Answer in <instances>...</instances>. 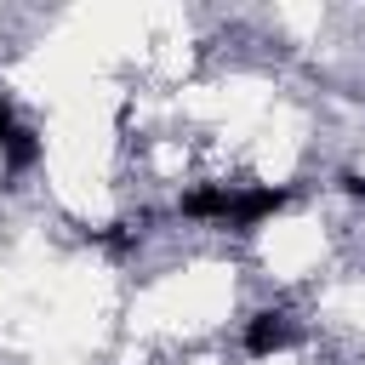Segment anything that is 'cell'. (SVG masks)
<instances>
[{
    "instance_id": "cell-1",
    "label": "cell",
    "mask_w": 365,
    "mask_h": 365,
    "mask_svg": "<svg viewBox=\"0 0 365 365\" xmlns=\"http://www.w3.org/2000/svg\"><path fill=\"white\" fill-rule=\"evenodd\" d=\"M285 188H274V182H240V188H228V217L222 222H234V228H257L262 217H274V211H285Z\"/></svg>"
},
{
    "instance_id": "cell-2",
    "label": "cell",
    "mask_w": 365,
    "mask_h": 365,
    "mask_svg": "<svg viewBox=\"0 0 365 365\" xmlns=\"http://www.w3.org/2000/svg\"><path fill=\"white\" fill-rule=\"evenodd\" d=\"M291 342H297V325H291V314H279V308H262V314L245 325V354H257V359L285 354Z\"/></svg>"
},
{
    "instance_id": "cell-3",
    "label": "cell",
    "mask_w": 365,
    "mask_h": 365,
    "mask_svg": "<svg viewBox=\"0 0 365 365\" xmlns=\"http://www.w3.org/2000/svg\"><path fill=\"white\" fill-rule=\"evenodd\" d=\"M11 137H17V114H11V103L0 97V148H6Z\"/></svg>"
}]
</instances>
